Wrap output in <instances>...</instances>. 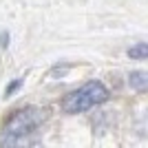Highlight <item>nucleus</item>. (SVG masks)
Wrapping results in <instances>:
<instances>
[{
    "label": "nucleus",
    "mask_w": 148,
    "mask_h": 148,
    "mask_svg": "<svg viewBox=\"0 0 148 148\" xmlns=\"http://www.w3.org/2000/svg\"><path fill=\"white\" fill-rule=\"evenodd\" d=\"M9 44V36L7 33H0V47H7Z\"/></svg>",
    "instance_id": "6"
},
{
    "label": "nucleus",
    "mask_w": 148,
    "mask_h": 148,
    "mask_svg": "<svg viewBox=\"0 0 148 148\" xmlns=\"http://www.w3.org/2000/svg\"><path fill=\"white\" fill-rule=\"evenodd\" d=\"M49 117L47 108H20L5 122L2 135H0V144L2 146H22V144L31 142V135L36 133L44 124V119Z\"/></svg>",
    "instance_id": "1"
},
{
    "label": "nucleus",
    "mask_w": 148,
    "mask_h": 148,
    "mask_svg": "<svg viewBox=\"0 0 148 148\" xmlns=\"http://www.w3.org/2000/svg\"><path fill=\"white\" fill-rule=\"evenodd\" d=\"M108 99V88L102 84V82H86L82 88L69 93L64 102H62V108L66 113H84L88 111L91 106L102 104Z\"/></svg>",
    "instance_id": "2"
},
{
    "label": "nucleus",
    "mask_w": 148,
    "mask_h": 148,
    "mask_svg": "<svg viewBox=\"0 0 148 148\" xmlns=\"http://www.w3.org/2000/svg\"><path fill=\"white\" fill-rule=\"evenodd\" d=\"M128 84H130V88L144 93V91H146V86H148V73H144V71H135V73H130L128 75Z\"/></svg>",
    "instance_id": "3"
},
{
    "label": "nucleus",
    "mask_w": 148,
    "mask_h": 148,
    "mask_svg": "<svg viewBox=\"0 0 148 148\" xmlns=\"http://www.w3.org/2000/svg\"><path fill=\"white\" fill-rule=\"evenodd\" d=\"M20 84H22V82H20V80L11 82V84H9V88H7V91H5V95H7V97H9V95H11V93H13V91H16V88L20 86Z\"/></svg>",
    "instance_id": "5"
},
{
    "label": "nucleus",
    "mask_w": 148,
    "mask_h": 148,
    "mask_svg": "<svg viewBox=\"0 0 148 148\" xmlns=\"http://www.w3.org/2000/svg\"><path fill=\"white\" fill-rule=\"evenodd\" d=\"M128 56L133 58V60H146V56H148L146 42H139V44H135V47H130V49H128Z\"/></svg>",
    "instance_id": "4"
}]
</instances>
